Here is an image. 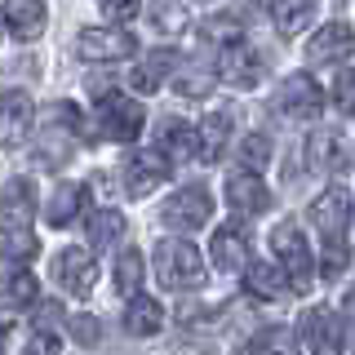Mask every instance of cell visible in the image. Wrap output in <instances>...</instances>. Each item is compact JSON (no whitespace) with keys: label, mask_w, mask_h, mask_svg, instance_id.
<instances>
[{"label":"cell","mask_w":355,"mask_h":355,"mask_svg":"<svg viewBox=\"0 0 355 355\" xmlns=\"http://www.w3.org/2000/svg\"><path fill=\"white\" fill-rule=\"evenodd\" d=\"M5 31L14 40H40V31H44V0H5Z\"/></svg>","instance_id":"18"},{"label":"cell","mask_w":355,"mask_h":355,"mask_svg":"<svg viewBox=\"0 0 355 355\" xmlns=\"http://www.w3.org/2000/svg\"><path fill=\"white\" fill-rule=\"evenodd\" d=\"M31 125H36V103H31L27 89H5L0 94V147L14 151L27 142Z\"/></svg>","instance_id":"6"},{"label":"cell","mask_w":355,"mask_h":355,"mask_svg":"<svg viewBox=\"0 0 355 355\" xmlns=\"http://www.w3.org/2000/svg\"><path fill=\"white\" fill-rule=\"evenodd\" d=\"M209 258H214L218 271H244V266H249V231H244L240 222L218 227L214 240H209Z\"/></svg>","instance_id":"14"},{"label":"cell","mask_w":355,"mask_h":355,"mask_svg":"<svg viewBox=\"0 0 355 355\" xmlns=\"http://www.w3.org/2000/svg\"><path fill=\"white\" fill-rule=\"evenodd\" d=\"M347 262H351L347 240H324L320 244V275H324V280H338V275L347 271Z\"/></svg>","instance_id":"32"},{"label":"cell","mask_w":355,"mask_h":355,"mask_svg":"<svg viewBox=\"0 0 355 355\" xmlns=\"http://www.w3.org/2000/svg\"><path fill=\"white\" fill-rule=\"evenodd\" d=\"M53 275H58V284L71 297H89L98 284V262L89 258V249H62L53 258Z\"/></svg>","instance_id":"11"},{"label":"cell","mask_w":355,"mask_h":355,"mask_svg":"<svg viewBox=\"0 0 355 355\" xmlns=\"http://www.w3.org/2000/svg\"><path fill=\"white\" fill-rule=\"evenodd\" d=\"M0 342H5V324H0Z\"/></svg>","instance_id":"39"},{"label":"cell","mask_w":355,"mask_h":355,"mask_svg":"<svg viewBox=\"0 0 355 355\" xmlns=\"http://www.w3.org/2000/svg\"><path fill=\"white\" fill-rule=\"evenodd\" d=\"M155 280L164 288H173V293L196 288L205 280V258H200V249L191 240H160L155 244Z\"/></svg>","instance_id":"1"},{"label":"cell","mask_w":355,"mask_h":355,"mask_svg":"<svg viewBox=\"0 0 355 355\" xmlns=\"http://www.w3.org/2000/svg\"><path fill=\"white\" fill-rule=\"evenodd\" d=\"M31 218H36V187L31 178H9L0 187V231H31Z\"/></svg>","instance_id":"8"},{"label":"cell","mask_w":355,"mask_h":355,"mask_svg":"<svg viewBox=\"0 0 355 355\" xmlns=\"http://www.w3.org/2000/svg\"><path fill=\"white\" fill-rule=\"evenodd\" d=\"M169 178V160H164L155 147H142V151H129V160H125V191L133 200H142V196H151L155 187Z\"/></svg>","instance_id":"9"},{"label":"cell","mask_w":355,"mask_h":355,"mask_svg":"<svg viewBox=\"0 0 355 355\" xmlns=\"http://www.w3.org/2000/svg\"><path fill=\"white\" fill-rule=\"evenodd\" d=\"M209 214H214V200H209L205 187H182V191H173L160 209L164 227H173V231H200L209 222Z\"/></svg>","instance_id":"7"},{"label":"cell","mask_w":355,"mask_h":355,"mask_svg":"<svg viewBox=\"0 0 355 355\" xmlns=\"http://www.w3.org/2000/svg\"><path fill=\"white\" fill-rule=\"evenodd\" d=\"M333 103L347 111V116H355V71L338 76V85H333Z\"/></svg>","instance_id":"35"},{"label":"cell","mask_w":355,"mask_h":355,"mask_svg":"<svg viewBox=\"0 0 355 355\" xmlns=\"http://www.w3.org/2000/svg\"><path fill=\"white\" fill-rule=\"evenodd\" d=\"M306 164L315 173H333L342 164H351V142L342 138L338 129H315L306 138Z\"/></svg>","instance_id":"15"},{"label":"cell","mask_w":355,"mask_h":355,"mask_svg":"<svg viewBox=\"0 0 355 355\" xmlns=\"http://www.w3.org/2000/svg\"><path fill=\"white\" fill-rule=\"evenodd\" d=\"M227 205L240 218H258L271 209V191H266V182L258 173H231L227 178Z\"/></svg>","instance_id":"16"},{"label":"cell","mask_w":355,"mask_h":355,"mask_svg":"<svg viewBox=\"0 0 355 355\" xmlns=\"http://www.w3.org/2000/svg\"><path fill=\"white\" fill-rule=\"evenodd\" d=\"M85 205H89L85 187L80 182H62L58 191L49 196V205H44V222H49V227H71V222L85 214Z\"/></svg>","instance_id":"19"},{"label":"cell","mask_w":355,"mask_h":355,"mask_svg":"<svg viewBox=\"0 0 355 355\" xmlns=\"http://www.w3.org/2000/svg\"><path fill=\"white\" fill-rule=\"evenodd\" d=\"M271 249H275V258H280L284 284L293 288V293H306L311 275H315V262H311V244L302 236V227H297V222H280V227L271 231Z\"/></svg>","instance_id":"2"},{"label":"cell","mask_w":355,"mask_h":355,"mask_svg":"<svg viewBox=\"0 0 355 355\" xmlns=\"http://www.w3.org/2000/svg\"><path fill=\"white\" fill-rule=\"evenodd\" d=\"M173 67H178V53H173V49H155V53H147V58H142V62L129 71V85L138 89V94H155Z\"/></svg>","instance_id":"21"},{"label":"cell","mask_w":355,"mask_h":355,"mask_svg":"<svg viewBox=\"0 0 355 355\" xmlns=\"http://www.w3.org/2000/svg\"><path fill=\"white\" fill-rule=\"evenodd\" d=\"M271 18H275L280 36H297L315 18V0H271Z\"/></svg>","instance_id":"25"},{"label":"cell","mask_w":355,"mask_h":355,"mask_svg":"<svg viewBox=\"0 0 355 355\" xmlns=\"http://www.w3.org/2000/svg\"><path fill=\"white\" fill-rule=\"evenodd\" d=\"M142 275H147V262H142V253H138V249H125V253L116 258V293L138 297Z\"/></svg>","instance_id":"29"},{"label":"cell","mask_w":355,"mask_h":355,"mask_svg":"<svg viewBox=\"0 0 355 355\" xmlns=\"http://www.w3.org/2000/svg\"><path fill=\"white\" fill-rule=\"evenodd\" d=\"M147 18H151V27L160 31V36H182V31L191 27V14H187L182 0H151Z\"/></svg>","instance_id":"27"},{"label":"cell","mask_w":355,"mask_h":355,"mask_svg":"<svg viewBox=\"0 0 355 355\" xmlns=\"http://www.w3.org/2000/svg\"><path fill=\"white\" fill-rule=\"evenodd\" d=\"M311 222H315L320 240H347V191H338V187H329L324 196L311 200Z\"/></svg>","instance_id":"17"},{"label":"cell","mask_w":355,"mask_h":355,"mask_svg":"<svg viewBox=\"0 0 355 355\" xmlns=\"http://www.w3.org/2000/svg\"><path fill=\"white\" fill-rule=\"evenodd\" d=\"M125 240V214H116V209H98L94 218H89V244L94 249H111V244Z\"/></svg>","instance_id":"28"},{"label":"cell","mask_w":355,"mask_h":355,"mask_svg":"<svg viewBox=\"0 0 355 355\" xmlns=\"http://www.w3.org/2000/svg\"><path fill=\"white\" fill-rule=\"evenodd\" d=\"M297 333H302V342H306L311 355H342V347H347V329H342V320L333 315L329 306H311V311H302V320H297Z\"/></svg>","instance_id":"5"},{"label":"cell","mask_w":355,"mask_h":355,"mask_svg":"<svg viewBox=\"0 0 355 355\" xmlns=\"http://www.w3.org/2000/svg\"><path fill=\"white\" fill-rule=\"evenodd\" d=\"M155 151H160L169 164H173V160H191V155H196V129L187 125V120H164Z\"/></svg>","instance_id":"24"},{"label":"cell","mask_w":355,"mask_h":355,"mask_svg":"<svg viewBox=\"0 0 355 355\" xmlns=\"http://www.w3.org/2000/svg\"><path fill=\"white\" fill-rule=\"evenodd\" d=\"M351 355H355V347H351Z\"/></svg>","instance_id":"40"},{"label":"cell","mask_w":355,"mask_h":355,"mask_svg":"<svg viewBox=\"0 0 355 355\" xmlns=\"http://www.w3.org/2000/svg\"><path fill=\"white\" fill-rule=\"evenodd\" d=\"M275 107H280V116H288V120H311L320 107H324V94H320V85L311 80L306 71H297V76H288L280 85Z\"/></svg>","instance_id":"12"},{"label":"cell","mask_w":355,"mask_h":355,"mask_svg":"<svg viewBox=\"0 0 355 355\" xmlns=\"http://www.w3.org/2000/svg\"><path fill=\"white\" fill-rule=\"evenodd\" d=\"M227 142H231V116H227V111H209L205 125L196 129V155L214 164L218 155L227 151Z\"/></svg>","instance_id":"20"},{"label":"cell","mask_w":355,"mask_h":355,"mask_svg":"<svg viewBox=\"0 0 355 355\" xmlns=\"http://www.w3.org/2000/svg\"><path fill=\"white\" fill-rule=\"evenodd\" d=\"M71 338L80 342V347H94V342L103 338V333H98V320L94 315H76L71 320Z\"/></svg>","instance_id":"36"},{"label":"cell","mask_w":355,"mask_h":355,"mask_svg":"<svg viewBox=\"0 0 355 355\" xmlns=\"http://www.w3.org/2000/svg\"><path fill=\"white\" fill-rule=\"evenodd\" d=\"M103 14L111 22H129V18H138V0H103Z\"/></svg>","instance_id":"37"},{"label":"cell","mask_w":355,"mask_h":355,"mask_svg":"<svg viewBox=\"0 0 355 355\" xmlns=\"http://www.w3.org/2000/svg\"><path fill=\"white\" fill-rule=\"evenodd\" d=\"M342 306H347V315H355V284L347 288V297H342Z\"/></svg>","instance_id":"38"},{"label":"cell","mask_w":355,"mask_h":355,"mask_svg":"<svg viewBox=\"0 0 355 355\" xmlns=\"http://www.w3.org/2000/svg\"><path fill=\"white\" fill-rule=\"evenodd\" d=\"M40 253V240L31 236V231H9L5 240H0V258L5 262H18V266H27L31 258Z\"/></svg>","instance_id":"31"},{"label":"cell","mask_w":355,"mask_h":355,"mask_svg":"<svg viewBox=\"0 0 355 355\" xmlns=\"http://www.w3.org/2000/svg\"><path fill=\"white\" fill-rule=\"evenodd\" d=\"M76 53L85 62H120L138 53V40L129 36L125 27H89L76 36Z\"/></svg>","instance_id":"4"},{"label":"cell","mask_w":355,"mask_h":355,"mask_svg":"<svg viewBox=\"0 0 355 355\" xmlns=\"http://www.w3.org/2000/svg\"><path fill=\"white\" fill-rule=\"evenodd\" d=\"M262 58L249 49L244 40H236V44H222V53H218V76L227 85H236V89H258L262 85Z\"/></svg>","instance_id":"10"},{"label":"cell","mask_w":355,"mask_h":355,"mask_svg":"<svg viewBox=\"0 0 355 355\" xmlns=\"http://www.w3.org/2000/svg\"><path fill=\"white\" fill-rule=\"evenodd\" d=\"M249 355H297V342H293V333H288V329L271 324V329H262L258 338L249 342Z\"/></svg>","instance_id":"30"},{"label":"cell","mask_w":355,"mask_h":355,"mask_svg":"<svg viewBox=\"0 0 355 355\" xmlns=\"http://www.w3.org/2000/svg\"><path fill=\"white\" fill-rule=\"evenodd\" d=\"M355 53V31L347 27V22H324V27L315 31V36L306 40V62H324V67H333V62H347Z\"/></svg>","instance_id":"13"},{"label":"cell","mask_w":355,"mask_h":355,"mask_svg":"<svg viewBox=\"0 0 355 355\" xmlns=\"http://www.w3.org/2000/svg\"><path fill=\"white\" fill-rule=\"evenodd\" d=\"M244 288H249L253 297H262V302H275V297H284V293H288L280 266H271V262H253L249 271H244Z\"/></svg>","instance_id":"26"},{"label":"cell","mask_w":355,"mask_h":355,"mask_svg":"<svg viewBox=\"0 0 355 355\" xmlns=\"http://www.w3.org/2000/svg\"><path fill=\"white\" fill-rule=\"evenodd\" d=\"M36 297H40V284L27 266H18V271H9L0 280V306L5 311H27V306H36Z\"/></svg>","instance_id":"22"},{"label":"cell","mask_w":355,"mask_h":355,"mask_svg":"<svg viewBox=\"0 0 355 355\" xmlns=\"http://www.w3.org/2000/svg\"><path fill=\"white\" fill-rule=\"evenodd\" d=\"M240 160H244V173H258L266 160H271V138L266 133H249V138H240Z\"/></svg>","instance_id":"33"},{"label":"cell","mask_w":355,"mask_h":355,"mask_svg":"<svg viewBox=\"0 0 355 355\" xmlns=\"http://www.w3.org/2000/svg\"><path fill=\"white\" fill-rule=\"evenodd\" d=\"M209 85H214V76L200 71V67H187V71H178V76H173V89H178L182 98H205V94H209Z\"/></svg>","instance_id":"34"},{"label":"cell","mask_w":355,"mask_h":355,"mask_svg":"<svg viewBox=\"0 0 355 355\" xmlns=\"http://www.w3.org/2000/svg\"><path fill=\"white\" fill-rule=\"evenodd\" d=\"M147 125V111L125 94H103L98 98V133L111 142H133Z\"/></svg>","instance_id":"3"},{"label":"cell","mask_w":355,"mask_h":355,"mask_svg":"<svg viewBox=\"0 0 355 355\" xmlns=\"http://www.w3.org/2000/svg\"><path fill=\"white\" fill-rule=\"evenodd\" d=\"M125 329L133 333V338H155V333L164 329V306L155 302V297H129Z\"/></svg>","instance_id":"23"}]
</instances>
